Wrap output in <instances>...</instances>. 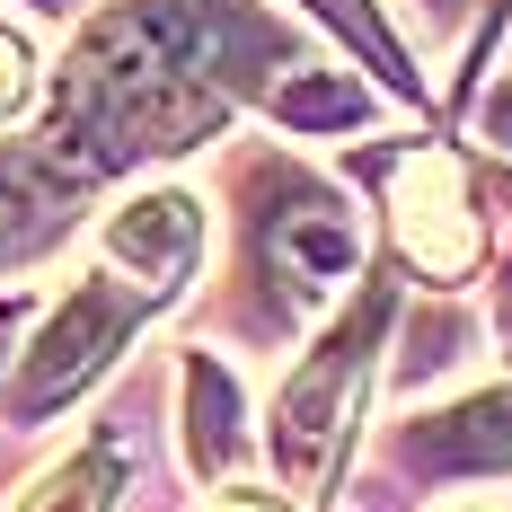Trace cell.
<instances>
[{
    "mask_svg": "<svg viewBox=\"0 0 512 512\" xmlns=\"http://www.w3.org/2000/svg\"><path fill=\"white\" fill-rule=\"evenodd\" d=\"M115 477H124V442L98 433V442H80L71 460H53L9 512H115Z\"/></svg>",
    "mask_w": 512,
    "mask_h": 512,
    "instance_id": "30bf717a",
    "label": "cell"
},
{
    "mask_svg": "<svg viewBox=\"0 0 512 512\" xmlns=\"http://www.w3.org/2000/svg\"><path fill=\"white\" fill-rule=\"evenodd\" d=\"M398 468L407 477H504L512 468V380L477 389L460 407H433L398 433Z\"/></svg>",
    "mask_w": 512,
    "mask_h": 512,
    "instance_id": "52a82bcc",
    "label": "cell"
},
{
    "mask_svg": "<svg viewBox=\"0 0 512 512\" xmlns=\"http://www.w3.org/2000/svg\"><path fill=\"white\" fill-rule=\"evenodd\" d=\"M89 204V186L71 168H53L36 142H0V265L45 256Z\"/></svg>",
    "mask_w": 512,
    "mask_h": 512,
    "instance_id": "ba28073f",
    "label": "cell"
},
{
    "mask_svg": "<svg viewBox=\"0 0 512 512\" xmlns=\"http://www.w3.org/2000/svg\"><path fill=\"white\" fill-rule=\"evenodd\" d=\"M151 318H159V301L142 292V283H124L115 265H89L80 292H62V309L36 327V345L18 354L9 389H0V415H9V424H45V415L71 407Z\"/></svg>",
    "mask_w": 512,
    "mask_h": 512,
    "instance_id": "277c9868",
    "label": "cell"
},
{
    "mask_svg": "<svg viewBox=\"0 0 512 512\" xmlns=\"http://www.w3.org/2000/svg\"><path fill=\"white\" fill-rule=\"evenodd\" d=\"M283 62L292 36L248 0H106L80 18L53 106L27 142L80 186H106L204 151Z\"/></svg>",
    "mask_w": 512,
    "mask_h": 512,
    "instance_id": "6da1fadb",
    "label": "cell"
},
{
    "mask_svg": "<svg viewBox=\"0 0 512 512\" xmlns=\"http://www.w3.org/2000/svg\"><path fill=\"white\" fill-rule=\"evenodd\" d=\"M36 18H89V0H27Z\"/></svg>",
    "mask_w": 512,
    "mask_h": 512,
    "instance_id": "9a60e30c",
    "label": "cell"
},
{
    "mask_svg": "<svg viewBox=\"0 0 512 512\" xmlns=\"http://www.w3.org/2000/svg\"><path fill=\"white\" fill-rule=\"evenodd\" d=\"M301 9H309V18H318V27H327V36H336L345 53H362V62H371V71H380V80H389L398 98H424V71H415V62H407V45L389 36L380 0H301Z\"/></svg>",
    "mask_w": 512,
    "mask_h": 512,
    "instance_id": "8fae6325",
    "label": "cell"
},
{
    "mask_svg": "<svg viewBox=\"0 0 512 512\" xmlns=\"http://www.w3.org/2000/svg\"><path fill=\"white\" fill-rule=\"evenodd\" d=\"M389 318H398V274H362V292L336 318L327 336L292 362V380L274 389V415H265V451L283 468L292 495H318L345 442H354V415H362V389L380 371V345H389Z\"/></svg>",
    "mask_w": 512,
    "mask_h": 512,
    "instance_id": "3957f363",
    "label": "cell"
},
{
    "mask_svg": "<svg viewBox=\"0 0 512 512\" xmlns=\"http://www.w3.org/2000/svg\"><path fill=\"white\" fill-rule=\"evenodd\" d=\"M274 115H283L292 133H318V124H362L371 98H362L345 71H292V80L274 89Z\"/></svg>",
    "mask_w": 512,
    "mask_h": 512,
    "instance_id": "7c38bea8",
    "label": "cell"
},
{
    "mask_svg": "<svg viewBox=\"0 0 512 512\" xmlns=\"http://www.w3.org/2000/svg\"><path fill=\"white\" fill-rule=\"evenodd\" d=\"M18 318H27V301H0V354H9V336H18Z\"/></svg>",
    "mask_w": 512,
    "mask_h": 512,
    "instance_id": "2e32d148",
    "label": "cell"
},
{
    "mask_svg": "<svg viewBox=\"0 0 512 512\" xmlns=\"http://www.w3.org/2000/svg\"><path fill=\"white\" fill-rule=\"evenodd\" d=\"M27 106H36V53L0 27V124H9V115H27Z\"/></svg>",
    "mask_w": 512,
    "mask_h": 512,
    "instance_id": "4fadbf2b",
    "label": "cell"
},
{
    "mask_svg": "<svg viewBox=\"0 0 512 512\" xmlns=\"http://www.w3.org/2000/svg\"><path fill=\"white\" fill-rule=\"evenodd\" d=\"M362 274V221L354 204L309 177L301 159H248L239 168V327L292 336L309 309H327Z\"/></svg>",
    "mask_w": 512,
    "mask_h": 512,
    "instance_id": "7a4b0ae2",
    "label": "cell"
},
{
    "mask_svg": "<svg viewBox=\"0 0 512 512\" xmlns=\"http://www.w3.org/2000/svg\"><path fill=\"white\" fill-rule=\"evenodd\" d=\"M239 451H248V433H239V389H230V371L195 345V354H186V460H195V477H221Z\"/></svg>",
    "mask_w": 512,
    "mask_h": 512,
    "instance_id": "9c48e42d",
    "label": "cell"
},
{
    "mask_svg": "<svg viewBox=\"0 0 512 512\" xmlns=\"http://www.w3.org/2000/svg\"><path fill=\"white\" fill-rule=\"evenodd\" d=\"M389 230H398V256H407L415 274H433V283H460L477 248H486V230H477V212H468V177L451 151H407L398 159V177H389Z\"/></svg>",
    "mask_w": 512,
    "mask_h": 512,
    "instance_id": "8992f818",
    "label": "cell"
},
{
    "mask_svg": "<svg viewBox=\"0 0 512 512\" xmlns=\"http://www.w3.org/2000/svg\"><path fill=\"white\" fill-rule=\"evenodd\" d=\"M98 265H115L124 283H142L159 309L186 301L195 265H204V195L186 186H142L98 221Z\"/></svg>",
    "mask_w": 512,
    "mask_h": 512,
    "instance_id": "5b68a950",
    "label": "cell"
},
{
    "mask_svg": "<svg viewBox=\"0 0 512 512\" xmlns=\"http://www.w3.org/2000/svg\"><path fill=\"white\" fill-rule=\"evenodd\" d=\"M212 512H292V504H283V495H265V486H221Z\"/></svg>",
    "mask_w": 512,
    "mask_h": 512,
    "instance_id": "5bb4252c",
    "label": "cell"
},
{
    "mask_svg": "<svg viewBox=\"0 0 512 512\" xmlns=\"http://www.w3.org/2000/svg\"><path fill=\"white\" fill-rule=\"evenodd\" d=\"M424 9H442V18H451V9H468V0H424Z\"/></svg>",
    "mask_w": 512,
    "mask_h": 512,
    "instance_id": "e0dca14e",
    "label": "cell"
}]
</instances>
